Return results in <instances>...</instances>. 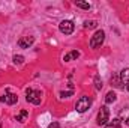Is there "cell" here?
Wrapping results in <instances>:
<instances>
[{
    "label": "cell",
    "instance_id": "obj_1",
    "mask_svg": "<svg viewBox=\"0 0 129 128\" xmlns=\"http://www.w3.org/2000/svg\"><path fill=\"white\" fill-rule=\"evenodd\" d=\"M105 41V32L104 30H96L93 33V36L90 38V48H99Z\"/></svg>",
    "mask_w": 129,
    "mask_h": 128
},
{
    "label": "cell",
    "instance_id": "obj_15",
    "mask_svg": "<svg viewBox=\"0 0 129 128\" xmlns=\"http://www.w3.org/2000/svg\"><path fill=\"white\" fill-rule=\"evenodd\" d=\"M96 26H98V23L95 20H90V21H86V23H84V27H86V29H95Z\"/></svg>",
    "mask_w": 129,
    "mask_h": 128
},
{
    "label": "cell",
    "instance_id": "obj_12",
    "mask_svg": "<svg viewBox=\"0 0 129 128\" xmlns=\"http://www.w3.org/2000/svg\"><path fill=\"white\" fill-rule=\"evenodd\" d=\"M74 5L77 6V8H81V9H90V3H87V2H81V0H75L74 2Z\"/></svg>",
    "mask_w": 129,
    "mask_h": 128
},
{
    "label": "cell",
    "instance_id": "obj_14",
    "mask_svg": "<svg viewBox=\"0 0 129 128\" xmlns=\"http://www.w3.org/2000/svg\"><path fill=\"white\" fill-rule=\"evenodd\" d=\"M27 116H29V112H27V110H21V112L17 115V121H18V122H24Z\"/></svg>",
    "mask_w": 129,
    "mask_h": 128
},
{
    "label": "cell",
    "instance_id": "obj_20",
    "mask_svg": "<svg viewBox=\"0 0 129 128\" xmlns=\"http://www.w3.org/2000/svg\"><path fill=\"white\" fill-rule=\"evenodd\" d=\"M48 128H60V124H59V122H51Z\"/></svg>",
    "mask_w": 129,
    "mask_h": 128
},
{
    "label": "cell",
    "instance_id": "obj_3",
    "mask_svg": "<svg viewBox=\"0 0 129 128\" xmlns=\"http://www.w3.org/2000/svg\"><path fill=\"white\" fill-rule=\"evenodd\" d=\"M108 121H110V110H108V107H107V105H102V107H101V110H99V113H98L96 124H98V125H107V124H108Z\"/></svg>",
    "mask_w": 129,
    "mask_h": 128
},
{
    "label": "cell",
    "instance_id": "obj_5",
    "mask_svg": "<svg viewBox=\"0 0 129 128\" xmlns=\"http://www.w3.org/2000/svg\"><path fill=\"white\" fill-rule=\"evenodd\" d=\"M74 23L71 21V20H63L60 24H59V29H60V32L63 33V35H71V33L74 32Z\"/></svg>",
    "mask_w": 129,
    "mask_h": 128
},
{
    "label": "cell",
    "instance_id": "obj_7",
    "mask_svg": "<svg viewBox=\"0 0 129 128\" xmlns=\"http://www.w3.org/2000/svg\"><path fill=\"white\" fill-rule=\"evenodd\" d=\"M33 42H35L33 36H21L18 39V47L20 48H29L30 45H33Z\"/></svg>",
    "mask_w": 129,
    "mask_h": 128
},
{
    "label": "cell",
    "instance_id": "obj_19",
    "mask_svg": "<svg viewBox=\"0 0 129 128\" xmlns=\"http://www.w3.org/2000/svg\"><path fill=\"white\" fill-rule=\"evenodd\" d=\"M71 95H74V91H69V92H60V96L62 98H68V96H71Z\"/></svg>",
    "mask_w": 129,
    "mask_h": 128
},
{
    "label": "cell",
    "instance_id": "obj_18",
    "mask_svg": "<svg viewBox=\"0 0 129 128\" xmlns=\"http://www.w3.org/2000/svg\"><path fill=\"white\" fill-rule=\"evenodd\" d=\"M110 124L113 125V128H120V119H113Z\"/></svg>",
    "mask_w": 129,
    "mask_h": 128
},
{
    "label": "cell",
    "instance_id": "obj_2",
    "mask_svg": "<svg viewBox=\"0 0 129 128\" xmlns=\"http://www.w3.org/2000/svg\"><path fill=\"white\" fill-rule=\"evenodd\" d=\"M90 105H92V99H90L89 96H81V98L77 101L75 109H77L78 113H84V112H87V110L90 109Z\"/></svg>",
    "mask_w": 129,
    "mask_h": 128
},
{
    "label": "cell",
    "instance_id": "obj_21",
    "mask_svg": "<svg viewBox=\"0 0 129 128\" xmlns=\"http://www.w3.org/2000/svg\"><path fill=\"white\" fill-rule=\"evenodd\" d=\"M105 128H113V125H111V124H107V125H105Z\"/></svg>",
    "mask_w": 129,
    "mask_h": 128
},
{
    "label": "cell",
    "instance_id": "obj_17",
    "mask_svg": "<svg viewBox=\"0 0 129 128\" xmlns=\"http://www.w3.org/2000/svg\"><path fill=\"white\" fill-rule=\"evenodd\" d=\"M14 63H15V65L24 63V57H23V56H20V54H15V56H14Z\"/></svg>",
    "mask_w": 129,
    "mask_h": 128
},
{
    "label": "cell",
    "instance_id": "obj_13",
    "mask_svg": "<svg viewBox=\"0 0 129 128\" xmlns=\"http://www.w3.org/2000/svg\"><path fill=\"white\" fill-rule=\"evenodd\" d=\"M111 84L116 86V88H123V86H122V81H120V75L114 74V75L111 77Z\"/></svg>",
    "mask_w": 129,
    "mask_h": 128
},
{
    "label": "cell",
    "instance_id": "obj_6",
    "mask_svg": "<svg viewBox=\"0 0 129 128\" xmlns=\"http://www.w3.org/2000/svg\"><path fill=\"white\" fill-rule=\"evenodd\" d=\"M0 101L2 102H5V104H9V105H12V104H15L17 101H18V96L15 95V94H11V92H5V95L0 98Z\"/></svg>",
    "mask_w": 129,
    "mask_h": 128
},
{
    "label": "cell",
    "instance_id": "obj_22",
    "mask_svg": "<svg viewBox=\"0 0 129 128\" xmlns=\"http://www.w3.org/2000/svg\"><path fill=\"white\" fill-rule=\"evenodd\" d=\"M126 89H128V92H129V84H126Z\"/></svg>",
    "mask_w": 129,
    "mask_h": 128
},
{
    "label": "cell",
    "instance_id": "obj_4",
    "mask_svg": "<svg viewBox=\"0 0 129 128\" xmlns=\"http://www.w3.org/2000/svg\"><path fill=\"white\" fill-rule=\"evenodd\" d=\"M26 99H27V102H32L35 105H39L41 104V92L39 91H33V89H27L26 91Z\"/></svg>",
    "mask_w": 129,
    "mask_h": 128
},
{
    "label": "cell",
    "instance_id": "obj_9",
    "mask_svg": "<svg viewBox=\"0 0 129 128\" xmlns=\"http://www.w3.org/2000/svg\"><path fill=\"white\" fill-rule=\"evenodd\" d=\"M120 81L125 83V84H129V68H125L120 72Z\"/></svg>",
    "mask_w": 129,
    "mask_h": 128
},
{
    "label": "cell",
    "instance_id": "obj_11",
    "mask_svg": "<svg viewBox=\"0 0 129 128\" xmlns=\"http://www.w3.org/2000/svg\"><path fill=\"white\" fill-rule=\"evenodd\" d=\"M117 99V95H116V92H113V91H110L107 95H105V102L107 104H111V102H114Z\"/></svg>",
    "mask_w": 129,
    "mask_h": 128
},
{
    "label": "cell",
    "instance_id": "obj_16",
    "mask_svg": "<svg viewBox=\"0 0 129 128\" xmlns=\"http://www.w3.org/2000/svg\"><path fill=\"white\" fill-rule=\"evenodd\" d=\"M95 89H96V91H101V89H102V80H101L99 75L95 77Z\"/></svg>",
    "mask_w": 129,
    "mask_h": 128
},
{
    "label": "cell",
    "instance_id": "obj_8",
    "mask_svg": "<svg viewBox=\"0 0 129 128\" xmlns=\"http://www.w3.org/2000/svg\"><path fill=\"white\" fill-rule=\"evenodd\" d=\"M78 57H80V51H77V50H72L71 53L64 54L63 60H64V62H71V60H74V59H78Z\"/></svg>",
    "mask_w": 129,
    "mask_h": 128
},
{
    "label": "cell",
    "instance_id": "obj_10",
    "mask_svg": "<svg viewBox=\"0 0 129 128\" xmlns=\"http://www.w3.org/2000/svg\"><path fill=\"white\" fill-rule=\"evenodd\" d=\"M120 121H123L126 125H129V107L123 109V110L120 112Z\"/></svg>",
    "mask_w": 129,
    "mask_h": 128
}]
</instances>
